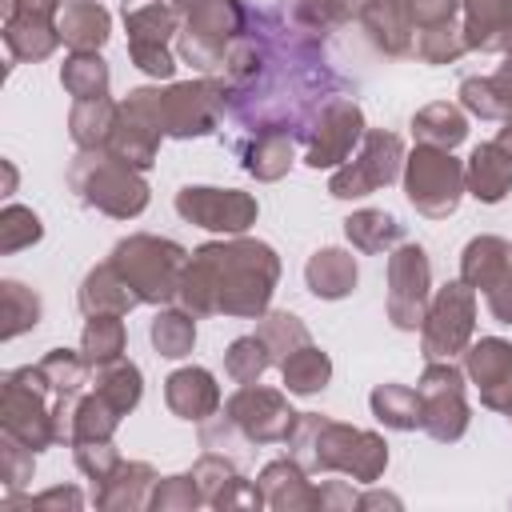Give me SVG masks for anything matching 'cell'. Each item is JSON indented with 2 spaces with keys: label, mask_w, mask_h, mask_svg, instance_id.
<instances>
[{
  "label": "cell",
  "mask_w": 512,
  "mask_h": 512,
  "mask_svg": "<svg viewBox=\"0 0 512 512\" xmlns=\"http://www.w3.org/2000/svg\"><path fill=\"white\" fill-rule=\"evenodd\" d=\"M328 372H332L328 356L316 352V348H308V344L284 360V380H288L292 392H316V388H324L328 384Z\"/></svg>",
  "instance_id": "cell-18"
},
{
  "label": "cell",
  "mask_w": 512,
  "mask_h": 512,
  "mask_svg": "<svg viewBox=\"0 0 512 512\" xmlns=\"http://www.w3.org/2000/svg\"><path fill=\"white\" fill-rule=\"evenodd\" d=\"M116 116L120 112L108 100H80L72 108V136H76V144H84V148L104 144L112 136V128H116Z\"/></svg>",
  "instance_id": "cell-16"
},
{
  "label": "cell",
  "mask_w": 512,
  "mask_h": 512,
  "mask_svg": "<svg viewBox=\"0 0 512 512\" xmlns=\"http://www.w3.org/2000/svg\"><path fill=\"white\" fill-rule=\"evenodd\" d=\"M344 232H348V240L360 244L364 252H376V248L400 240V224H396L392 216H384V212H356V216L344 220Z\"/></svg>",
  "instance_id": "cell-19"
},
{
  "label": "cell",
  "mask_w": 512,
  "mask_h": 512,
  "mask_svg": "<svg viewBox=\"0 0 512 512\" xmlns=\"http://www.w3.org/2000/svg\"><path fill=\"white\" fill-rule=\"evenodd\" d=\"M60 80H64V88H68L76 100H104V92H108V68H104V60L92 56V52H76V56L64 64Z\"/></svg>",
  "instance_id": "cell-15"
},
{
  "label": "cell",
  "mask_w": 512,
  "mask_h": 512,
  "mask_svg": "<svg viewBox=\"0 0 512 512\" xmlns=\"http://www.w3.org/2000/svg\"><path fill=\"white\" fill-rule=\"evenodd\" d=\"M412 128L428 140V144H460L464 140V116L456 112V108H448V104H432V108H424L416 120H412Z\"/></svg>",
  "instance_id": "cell-21"
},
{
  "label": "cell",
  "mask_w": 512,
  "mask_h": 512,
  "mask_svg": "<svg viewBox=\"0 0 512 512\" xmlns=\"http://www.w3.org/2000/svg\"><path fill=\"white\" fill-rule=\"evenodd\" d=\"M120 344H124V328H120L116 312L92 316V324L84 328V360H92V364H112L116 352H120Z\"/></svg>",
  "instance_id": "cell-20"
},
{
  "label": "cell",
  "mask_w": 512,
  "mask_h": 512,
  "mask_svg": "<svg viewBox=\"0 0 512 512\" xmlns=\"http://www.w3.org/2000/svg\"><path fill=\"white\" fill-rule=\"evenodd\" d=\"M428 296V260L424 248H400L392 260V292H388V312L400 328L420 324V308Z\"/></svg>",
  "instance_id": "cell-6"
},
{
  "label": "cell",
  "mask_w": 512,
  "mask_h": 512,
  "mask_svg": "<svg viewBox=\"0 0 512 512\" xmlns=\"http://www.w3.org/2000/svg\"><path fill=\"white\" fill-rule=\"evenodd\" d=\"M288 140L284 136H272V132H260L256 136V144H252V152H248V160H244V168L248 172H256V176H264V180H272V176H280L284 172V164H288Z\"/></svg>",
  "instance_id": "cell-23"
},
{
  "label": "cell",
  "mask_w": 512,
  "mask_h": 512,
  "mask_svg": "<svg viewBox=\"0 0 512 512\" xmlns=\"http://www.w3.org/2000/svg\"><path fill=\"white\" fill-rule=\"evenodd\" d=\"M100 396H104L116 412H128V408L140 400V372H136L132 364H112V368L104 372Z\"/></svg>",
  "instance_id": "cell-25"
},
{
  "label": "cell",
  "mask_w": 512,
  "mask_h": 512,
  "mask_svg": "<svg viewBox=\"0 0 512 512\" xmlns=\"http://www.w3.org/2000/svg\"><path fill=\"white\" fill-rule=\"evenodd\" d=\"M80 200L112 212V216H136L144 204H148V188L132 176L128 160H116L112 156H100V164H92V180L84 176H72Z\"/></svg>",
  "instance_id": "cell-3"
},
{
  "label": "cell",
  "mask_w": 512,
  "mask_h": 512,
  "mask_svg": "<svg viewBox=\"0 0 512 512\" xmlns=\"http://www.w3.org/2000/svg\"><path fill=\"white\" fill-rule=\"evenodd\" d=\"M408 12H412L416 24L436 28V24H448V20H452L456 0H408Z\"/></svg>",
  "instance_id": "cell-29"
},
{
  "label": "cell",
  "mask_w": 512,
  "mask_h": 512,
  "mask_svg": "<svg viewBox=\"0 0 512 512\" xmlns=\"http://www.w3.org/2000/svg\"><path fill=\"white\" fill-rule=\"evenodd\" d=\"M192 340H196V328H192V320H188L184 312H164V316H156V324H152V344L160 348V356H184V352L192 348Z\"/></svg>",
  "instance_id": "cell-22"
},
{
  "label": "cell",
  "mask_w": 512,
  "mask_h": 512,
  "mask_svg": "<svg viewBox=\"0 0 512 512\" xmlns=\"http://www.w3.org/2000/svg\"><path fill=\"white\" fill-rule=\"evenodd\" d=\"M4 316H8L4 336H16V332H24L28 324H36V316H40V300H36L32 292H24V284L8 280V284H4Z\"/></svg>",
  "instance_id": "cell-27"
},
{
  "label": "cell",
  "mask_w": 512,
  "mask_h": 512,
  "mask_svg": "<svg viewBox=\"0 0 512 512\" xmlns=\"http://www.w3.org/2000/svg\"><path fill=\"white\" fill-rule=\"evenodd\" d=\"M308 288L316 296H324V300H336V296L352 292L356 288V264H352V256L340 252V248L316 252L308 260Z\"/></svg>",
  "instance_id": "cell-12"
},
{
  "label": "cell",
  "mask_w": 512,
  "mask_h": 512,
  "mask_svg": "<svg viewBox=\"0 0 512 512\" xmlns=\"http://www.w3.org/2000/svg\"><path fill=\"white\" fill-rule=\"evenodd\" d=\"M464 280L484 288V292H496V288H508L512 284V248L504 240H472L468 252H464Z\"/></svg>",
  "instance_id": "cell-10"
},
{
  "label": "cell",
  "mask_w": 512,
  "mask_h": 512,
  "mask_svg": "<svg viewBox=\"0 0 512 512\" xmlns=\"http://www.w3.org/2000/svg\"><path fill=\"white\" fill-rule=\"evenodd\" d=\"M268 344L264 340H256V336H244V340H236L232 348H228V372L236 376V380H256L264 368H268Z\"/></svg>",
  "instance_id": "cell-26"
},
{
  "label": "cell",
  "mask_w": 512,
  "mask_h": 512,
  "mask_svg": "<svg viewBox=\"0 0 512 512\" xmlns=\"http://www.w3.org/2000/svg\"><path fill=\"white\" fill-rule=\"evenodd\" d=\"M468 184L472 196L484 204H496L508 188H512V152H504V144H484L472 152L468 164Z\"/></svg>",
  "instance_id": "cell-11"
},
{
  "label": "cell",
  "mask_w": 512,
  "mask_h": 512,
  "mask_svg": "<svg viewBox=\"0 0 512 512\" xmlns=\"http://www.w3.org/2000/svg\"><path fill=\"white\" fill-rule=\"evenodd\" d=\"M460 164L436 148H420L408 160V200L424 212V216H448L460 200Z\"/></svg>",
  "instance_id": "cell-2"
},
{
  "label": "cell",
  "mask_w": 512,
  "mask_h": 512,
  "mask_svg": "<svg viewBox=\"0 0 512 512\" xmlns=\"http://www.w3.org/2000/svg\"><path fill=\"white\" fill-rule=\"evenodd\" d=\"M132 28V60L152 76H172V56L164 52V40L172 32V12L160 4H144L128 16Z\"/></svg>",
  "instance_id": "cell-8"
},
{
  "label": "cell",
  "mask_w": 512,
  "mask_h": 512,
  "mask_svg": "<svg viewBox=\"0 0 512 512\" xmlns=\"http://www.w3.org/2000/svg\"><path fill=\"white\" fill-rule=\"evenodd\" d=\"M176 208L180 216L204 224V228H216V232H244L256 216V200H248L244 192H232V188H184L176 196Z\"/></svg>",
  "instance_id": "cell-4"
},
{
  "label": "cell",
  "mask_w": 512,
  "mask_h": 512,
  "mask_svg": "<svg viewBox=\"0 0 512 512\" xmlns=\"http://www.w3.org/2000/svg\"><path fill=\"white\" fill-rule=\"evenodd\" d=\"M40 240V220L28 212V208H8L4 212V252H16L20 244H32Z\"/></svg>",
  "instance_id": "cell-28"
},
{
  "label": "cell",
  "mask_w": 512,
  "mask_h": 512,
  "mask_svg": "<svg viewBox=\"0 0 512 512\" xmlns=\"http://www.w3.org/2000/svg\"><path fill=\"white\" fill-rule=\"evenodd\" d=\"M320 120H324L320 140L308 148V164L312 168L340 164L348 156V148L356 144V136H360V108L356 104H332Z\"/></svg>",
  "instance_id": "cell-9"
},
{
  "label": "cell",
  "mask_w": 512,
  "mask_h": 512,
  "mask_svg": "<svg viewBox=\"0 0 512 512\" xmlns=\"http://www.w3.org/2000/svg\"><path fill=\"white\" fill-rule=\"evenodd\" d=\"M468 372L480 384H488V388L508 384L512 380V344H504V340H480L468 352Z\"/></svg>",
  "instance_id": "cell-17"
},
{
  "label": "cell",
  "mask_w": 512,
  "mask_h": 512,
  "mask_svg": "<svg viewBox=\"0 0 512 512\" xmlns=\"http://www.w3.org/2000/svg\"><path fill=\"white\" fill-rule=\"evenodd\" d=\"M372 408L380 412V420L396 424V428H412L420 420V408H416V396L396 388V384H384L372 392Z\"/></svg>",
  "instance_id": "cell-24"
},
{
  "label": "cell",
  "mask_w": 512,
  "mask_h": 512,
  "mask_svg": "<svg viewBox=\"0 0 512 512\" xmlns=\"http://www.w3.org/2000/svg\"><path fill=\"white\" fill-rule=\"evenodd\" d=\"M396 160H400V140L388 132H372L364 144V156L332 176V196H368L372 188L396 176Z\"/></svg>",
  "instance_id": "cell-5"
},
{
  "label": "cell",
  "mask_w": 512,
  "mask_h": 512,
  "mask_svg": "<svg viewBox=\"0 0 512 512\" xmlns=\"http://www.w3.org/2000/svg\"><path fill=\"white\" fill-rule=\"evenodd\" d=\"M180 248L168 244V240H152V236H132L124 244H116L112 252V264L116 272L136 288L140 300H168L180 280H176V268H180Z\"/></svg>",
  "instance_id": "cell-1"
},
{
  "label": "cell",
  "mask_w": 512,
  "mask_h": 512,
  "mask_svg": "<svg viewBox=\"0 0 512 512\" xmlns=\"http://www.w3.org/2000/svg\"><path fill=\"white\" fill-rule=\"evenodd\" d=\"M168 404L188 416V420H200V412H208L216 404V384L204 368H184L168 380Z\"/></svg>",
  "instance_id": "cell-14"
},
{
  "label": "cell",
  "mask_w": 512,
  "mask_h": 512,
  "mask_svg": "<svg viewBox=\"0 0 512 512\" xmlns=\"http://www.w3.org/2000/svg\"><path fill=\"white\" fill-rule=\"evenodd\" d=\"M428 320H432L424 328L428 356H452L472 332V296H468V288L464 284H448Z\"/></svg>",
  "instance_id": "cell-7"
},
{
  "label": "cell",
  "mask_w": 512,
  "mask_h": 512,
  "mask_svg": "<svg viewBox=\"0 0 512 512\" xmlns=\"http://www.w3.org/2000/svg\"><path fill=\"white\" fill-rule=\"evenodd\" d=\"M60 36H64L76 52L100 48L104 36H108V16H104V8H100L96 0H76V4H68L64 16H60Z\"/></svg>",
  "instance_id": "cell-13"
}]
</instances>
